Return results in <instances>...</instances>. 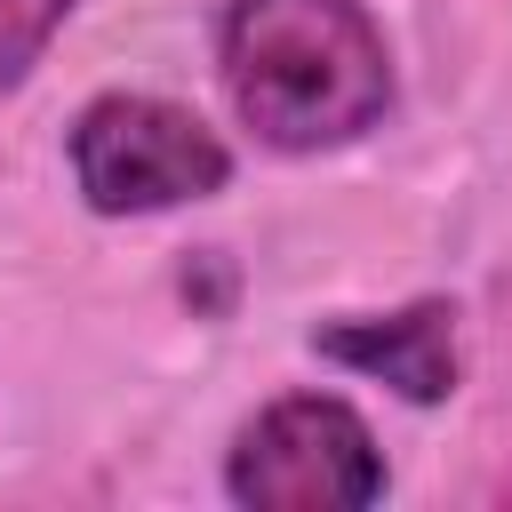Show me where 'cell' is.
I'll return each instance as SVG.
<instances>
[{"mask_svg": "<svg viewBox=\"0 0 512 512\" xmlns=\"http://www.w3.org/2000/svg\"><path fill=\"white\" fill-rule=\"evenodd\" d=\"M216 72L272 152H336L392 112V48L360 0H232Z\"/></svg>", "mask_w": 512, "mask_h": 512, "instance_id": "obj_1", "label": "cell"}, {"mask_svg": "<svg viewBox=\"0 0 512 512\" xmlns=\"http://www.w3.org/2000/svg\"><path fill=\"white\" fill-rule=\"evenodd\" d=\"M72 184L96 216H160L232 184L224 136L168 96H96L72 120Z\"/></svg>", "mask_w": 512, "mask_h": 512, "instance_id": "obj_2", "label": "cell"}, {"mask_svg": "<svg viewBox=\"0 0 512 512\" xmlns=\"http://www.w3.org/2000/svg\"><path fill=\"white\" fill-rule=\"evenodd\" d=\"M224 488L248 512H360L384 496V448L336 392H288L240 424Z\"/></svg>", "mask_w": 512, "mask_h": 512, "instance_id": "obj_3", "label": "cell"}, {"mask_svg": "<svg viewBox=\"0 0 512 512\" xmlns=\"http://www.w3.org/2000/svg\"><path fill=\"white\" fill-rule=\"evenodd\" d=\"M312 352L352 368V376L392 384L416 408H432L456 392V304L424 296V304H400L376 320H328V328H312Z\"/></svg>", "mask_w": 512, "mask_h": 512, "instance_id": "obj_4", "label": "cell"}, {"mask_svg": "<svg viewBox=\"0 0 512 512\" xmlns=\"http://www.w3.org/2000/svg\"><path fill=\"white\" fill-rule=\"evenodd\" d=\"M80 0H0V96H16L32 80V64L48 56V40L72 24Z\"/></svg>", "mask_w": 512, "mask_h": 512, "instance_id": "obj_5", "label": "cell"}]
</instances>
